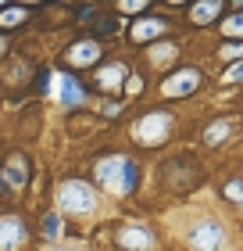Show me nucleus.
Segmentation results:
<instances>
[{"mask_svg":"<svg viewBox=\"0 0 243 251\" xmlns=\"http://www.w3.org/2000/svg\"><path fill=\"white\" fill-rule=\"evenodd\" d=\"M150 4H154V0H118L114 7H118L122 15H143V11H147Z\"/></svg>","mask_w":243,"mask_h":251,"instance_id":"6ab92c4d","label":"nucleus"},{"mask_svg":"<svg viewBox=\"0 0 243 251\" xmlns=\"http://www.w3.org/2000/svg\"><path fill=\"white\" fill-rule=\"evenodd\" d=\"M129 75V68L122 61H111L108 68H97V86L108 90V94H122V79Z\"/></svg>","mask_w":243,"mask_h":251,"instance_id":"9d476101","label":"nucleus"},{"mask_svg":"<svg viewBox=\"0 0 243 251\" xmlns=\"http://www.w3.org/2000/svg\"><path fill=\"white\" fill-rule=\"evenodd\" d=\"M29 244V223L15 212L0 215V251H22Z\"/></svg>","mask_w":243,"mask_h":251,"instance_id":"20e7f679","label":"nucleus"},{"mask_svg":"<svg viewBox=\"0 0 243 251\" xmlns=\"http://www.w3.org/2000/svg\"><path fill=\"white\" fill-rule=\"evenodd\" d=\"M54 198H57V212L72 215V219H89L97 212V190L86 179H61Z\"/></svg>","mask_w":243,"mask_h":251,"instance_id":"f03ea898","label":"nucleus"},{"mask_svg":"<svg viewBox=\"0 0 243 251\" xmlns=\"http://www.w3.org/2000/svg\"><path fill=\"white\" fill-rule=\"evenodd\" d=\"M233 129H236V119H215V122L204 129V144H207V147H218L222 140L233 136Z\"/></svg>","mask_w":243,"mask_h":251,"instance_id":"ddd939ff","label":"nucleus"},{"mask_svg":"<svg viewBox=\"0 0 243 251\" xmlns=\"http://www.w3.org/2000/svg\"><path fill=\"white\" fill-rule=\"evenodd\" d=\"M32 15V11H29V4H7L4 11H0V29H15V25H22V22H25Z\"/></svg>","mask_w":243,"mask_h":251,"instance_id":"2eb2a0df","label":"nucleus"},{"mask_svg":"<svg viewBox=\"0 0 243 251\" xmlns=\"http://www.w3.org/2000/svg\"><path fill=\"white\" fill-rule=\"evenodd\" d=\"M61 100L65 104H83L86 100V86L79 83L72 72H61Z\"/></svg>","mask_w":243,"mask_h":251,"instance_id":"4468645a","label":"nucleus"},{"mask_svg":"<svg viewBox=\"0 0 243 251\" xmlns=\"http://www.w3.org/2000/svg\"><path fill=\"white\" fill-rule=\"evenodd\" d=\"M165 4H168V7H182L186 0H165Z\"/></svg>","mask_w":243,"mask_h":251,"instance_id":"4be33fe9","label":"nucleus"},{"mask_svg":"<svg viewBox=\"0 0 243 251\" xmlns=\"http://www.w3.org/2000/svg\"><path fill=\"white\" fill-rule=\"evenodd\" d=\"M225 83H243V61L233 65V68H225Z\"/></svg>","mask_w":243,"mask_h":251,"instance_id":"412c9836","label":"nucleus"},{"mask_svg":"<svg viewBox=\"0 0 243 251\" xmlns=\"http://www.w3.org/2000/svg\"><path fill=\"white\" fill-rule=\"evenodd\" d=\"M0 173H4V179H7L11 187H18V190H22V187L29 183V158H25V154H11V158H7V165L0 169Z\"/></svg>","mask_w":243,"mask_h":251,"instance_id":"f8f14e48","label":"nucleus"},{"mask_svg":"<svg viewBox=\"0 0 243 251\" xmlns=\"http://www.w3.org/2000/svg\"><path fill=\"white\" fill-rule=\"evenodd\" d=\"M222 241H225V230L215 219H204V223H197L190 230V248L193 251H218Z\"/></svg>","mask_w":243,"mask_h":251,"instance_id":"0eeeda50","label":"nucleus"},{"mask_svg":"<svg viewBox=\"0 0 243 251\" xmlns=\"http://www.w3.org/2000/svg\"><path fill=\"white\" fill-rule=\"evenodd\" d=\"M0 187H4V173H0Z\"/></svg>","mask_w":243,"mask_h":251,"instance_id":"b1692460","label":"nucleus"},{"mask_svg":"<svg viewBox=\"0 0 243 251\" xmlns=\"http://www.w3.org/2000/svg\"><path fill=\"white\" fill-rule=\"evenodd\" d=\"M100 54H104V43L93 36H79L72 47H68L65 61L68 65H79V68H89V65H100Z\"/></svg>","mask_w":243,"mask_h":251,"instance_id":"6e6552de","label":"nucleus"},{"mask_svg":"<svg viewBox=\"0 0 243 251\" xmlns=\"http://www.w3.org/2000/svg\"><path fill=\"white\" fill-rule=\"evenodd\" d=\"M168 32V22L165 18H136L129 25V40L133 43H154Z\"/></svg>","mask_w":243,"mask_h":251,"instance_id":"1a4fd4ad","label":"nucleus"},{"mask_svg":"<svg viewBox=\"0 0 243 251\" xmlns=\"http://www.w3.org/2000/svg\"><path fill=\"white\" fill-rule=\"evenodd\" d=\"M57 251H86V248H57Z\"/></svg>","mask_w":243,"mask_h":251,"instance_id":"5701e85b","label":"nucleus"},{"mask_svg":"<svg viewBox=\"0 0 243 251\" xmlns=\"http://www.w3.org/2000/svg\"><path fill=\"white\" fill-rule=\"evenodd\" d=\"M229 0H197L193 11H190V22L193 25H211L215 18H222V7Z\"/></svg>","mask_w":243,"mask_h":251,"instance_id":"9b49d317","label":"nucleus"},{"mask_svg":"<svg viewBox=\"0 0 243 251\" xmlns=\"http://www.w3.org/2000/svg\"><path fill=\"white\" fill-rule=\"evenodd\" d=\"M89 25H93V36H97V40H104V36L111 40V36H114V29H118V22H114L111 15H100V11H97Z\"/></svg>","mask_w":243,"mask_h":251,"instance_id":"f3484780","label":"nucleus"},{"mask_svg":"<svg viewBox=\"0 0 243 251\" xmlns=\"http://www.w3.org/2000/svg\"><path fill=\"white\" fill-rule=\"evenodd\" d=\"M114 244H118L122 251H154L157 248V237L150 233L147 226L129 223V226H122V230L114 233Z\"/></svg>","mask_w":243,"mask_h":251,"instance_id":"423d86ee","label":"nucleus"},{"mask_svg":"<svg viewBox=\"0 0 243 251\" xmlns=\"http://www.w3.org/2000/svg\"><path fill=\"white\" fill-rule=\"evenodd\" d=\"M197 86H200V72H197V68H179V72L161 79V97H168V100L190 97Z\"/></svg>","mask_w":243,"mask_h":251,"instance_id":"39448f33","label":"nucleus"},{"mask_svg":"<svg viewBox=\"0 0 243 251\" xmlns=\"http://www.w3.org/2000/svg\"><path fill=\"white\" fill-rule=\"evenodd\" d=\"M93 176L108 194H114V198H129V194H136V187H140V165H136V158H129V154L100 158Z\"/></svg>","mask_w":243,"mask_h":251,"instance_id":"f257e3e1","label":"nucleus"},{"mask_svg":"<svg viewBox=\"0 0 243 251\" xmlns=\"http://www.w3.org/2000/svg\"><path fill=\"white\" fill-rule=\"evenodd\" d=\"M57 233H61V215L57 212H43L40 215V237L43 241H57Z\"/></svg>","mask_w":243,"mask_h":251,"instance_id":"dca6fc26","label":"nucleus"},{"mask_svg":"<svg viewBox=\"0 0 243 251\" xmlns=\"http://www.w3.org/2000/svg\"><path fill=\"white\" fill-rule=\"evenodd\" d=\"M168 133H172V115L168 111H150V115H143L133 126V140L140 147H161Z\"/></svg>","mask_w":243,"mask_h":251,"instance_id":"7ed1b4c3","label":"nucleus"},{"mask_svg":"<svg viewBox=\"0 0 243 251\" xmlns=\"http://www.w3.org/2000/svg\"><path fill=\"white\" fill-rule=\"evenodd\" d=\"M222 36H229V40H243V11H236V15H229L225 22H222Z\"/></svg>","mask_w":243,"mask_h":251,"instance_id":"a211bd4d","label":"nucleus"},{"mask_svg":"<svg viewBox=\"0 0 243 251\" xmlns=\"http://www.w3.org/2000/svg\"><path fill=\"white\" fill-rule=\"evenodd\" d=\"M222 198L233 201V204H243V179H229V183L222 187Z\"/></svg>","mask_w":243,"mask_h":251,"instance_id":"aec40b11","label":"nucleus"}]
</instances>
